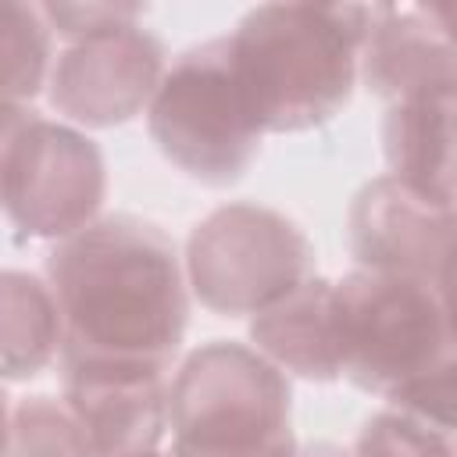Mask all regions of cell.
<instances>
[{"label":"cell","instance_id":"7c38bea8","mask_svg":"<svg viewBox=\"0 0 457 457\" xmlns=\"http://www.w3.org/2000/svg\"><path fill=\"white\" fill-rule=\"evenodd\" d=\"M382 154L396 182L453 207V86L421 89L389 104Z\"/></svg>","mask_w":457,"mask_h":457},{"label":"cell","instance_id":"ac0fdd59","mask_svg":"<svg viewBox=\"0 0 457 457\" xmlns=\"http://www.w3.org/2000/svg\"><path fill=\"white\" fill-rule=\"evenodd\" d=\"M39 11L46 18L50 32L68 43L132 29L146 14V7H139V4H39Z\"/></svg>","mask_w":457,"mask_h":457},{"label":"cell","instance_id":"e0dca14e","mask_svg":"<svg viewBox=\"0 0 457 457\" xmlns=\"http://www.w3.org/2000/svg\"><path fill=\"white\" fill-rule=\"evenodd\" d=\"M353 457H453V436L450 428L386 407L371 414L357 432Z\"/></svg>","mask_w":457,"mask_h":457},{"label":"cell","instance_id":"7402d4cb","mask_svg":"<svg viewBox=\"0 0 457 457\" xmlns=\"http://www.w3.org/2000/svg\"><path fill=\"white\" fill-rule=\"evenodd\" d=\"M143 457H171V453H157V450H154V453H143Z\"/></svg>","mask_w":457,"mask_h":457},{"label":"cell","instance_id":"8992f818","mask_svg":"<svg viewBox=\"0 0 457 457\" xmlns=\"http://www.w3.org/2000/svg\"><path fill=\"white\" fill-rule=\"evenodd\" d=\"M193 296L221 314H257L293 286L314 275L307 232L275 207L225 204L189 232L182 257Z\"/></svg>","mask_w":457,"mask_h":457},{"label":"cell","instance_id":"7a4b0ae2","mask_svg":"<svg viewBox=\"0 0 457 457\" xmlns=\"http://www.w3.org/2000/svg\"><path fill=\"white\" fill-rule=\"evenodd\" d=\"M339 375L428 425L453 428V325L446 286L350 271L332 282Z\"/></svg>","mask_w":457,"mask_h":457},{"label":"cell","instance_id":"d6986e66","mask_svg":"<svg viewBox=\"0 0 457 457\" xmlns=\"http://www.w3.org/2000/svg\"><path fill=\"white\" fill-rule=\"evenodd\" d=\"M36 121V111L25 104H0V193H4V179H7V164L14 157L18 139L25 136V129Z\"/></svg>","mask_w":457,"mask_h":457},{"label":"cell","instance_id":"8fae6325","mask_svg":"<svg viewBox=\"0 0 457 457\" xmlns=\"http://www.w3.org/2000/svg\"><path fill=\"white\" fill-rule=\"evenodd\" d=\"M446 4H375L357 79L382 100L453 86V36Z\"/></svg>","mask_w":457,"mask_h":457},{"label":"cell","instance_id":"6da1fadb","mask_svg":"<svg viewBox=\"0 0 457 457\" xmlns=\"http://www.w3.org/2000/svg\"><path fill=\"white\" fill-rule=\"evenodd\" d=\"M64 346L61 357L171 368L189 321L175 239L136 214H107L61 239L46 257Z\"/></svg>","mask_w":457,"mask_h":457},{"label":"cell","instance_id":"9a60e30c","mask_svg":"<svg viewBox=\"0 0 457 457\" xmlns=\"http://www.w3.org/2000/svg\"><path fill=\"white\" fill-rule=\"evenodd\" d=\"M54 32L39 4L0 0V104L32 100L50 79Z\"/></svg>","mask_w":457,"mask_h":457},{"label":"cell","instance_id":"277c9868","mask_svg":"<svg viewBox=\"0 0 457 457\" xmlns=\"http://www.w3.org/2000/svg\"><path fill=\"white\" fill-rule=\"evenodd\" d=\"M171 457H296L293 389L236 339L196 346L168 382Z\"/></svg>","mask_w":457,"mask_h":457},{"label":"cell","instance_id":"3957f363","mask_svg":"<svg viewBox=\"0 0 457 457\" xmlns=\"http://www.w3.org/2000/svg\"><path fill=\"white\" fill-rule=\"evenodd\" d=\"M368 4H261L225 36L261 132H311L353 96Z\"/></svg>","mask_w":457,"mask_h":457},{"label":"cell","instance_id":"44dd1931","mask_svg":"<svg viewBox=\"0 0 457 457\" xmlns=\"http://www.w3.org/2000/svg\"><path fill=\"white\" fill-rule=\"evenodd\" d=\"M7 418H11V411H7V396H4V389H0V450H4V439H7Z\"/></svg>","mask_w":457,"mask_h":457},{"label":"cell","instance_id":"5b68a950","mask_svg":"<svg viewBox=\"0 0 457 457\" xmlns=\"http://www.w3.org/2000/svg\"><path fill=\"white\" fill-rule=\"evenodd\" d=\"M146 129L157 150L200 186L225 189L253 168L264 132L236 79L225 36L186 46L164 68Z\"/></svg>","mask_w":457,"mask_h":457},{"label":"cell","instance_id":"9c48e42d","mask_svg":"<svg viewBox=\"0 0 457 457\" xmlns=\"http://www.w3.org/2000/svg\"><path fill=\"white\" fill-rule=\"evenodd\" d=\"M453 207L436 204L393 175H378L350 204L346 243L361 271L450 286Z\"/></svg>","mask_w":457,"mask_h":457},{"label":"cell","instance_id":"52a82bcc","mask_svg":"<svg viewBox=\"0 0 457 457\" xmlns=\"http://www.w3.org/2000/svg\"><path fill=\"white\" fill-rule=\"evenodd\" d=\"M107 196V164L100 146L64 121L36 118L7 164L0 207L29 239H68Z\"/></svg>","mask_w":457,"mask_h":457},{"label":"cell","instance_id":"2e32d148","mask_svg":"<svg viewBox=\"0 0 457 457\" xmlns=\"http://www.w3.org/2000/svg\"><path fill=\"white\" fill-rule=\"evenodd\" d=\"M0 457H96V450L64 400L36 393L11 407Z\"/></svg>","mask_w":457,"mask_h":457},{"label":"cell","instance_id":"ba28073f","mask_svg":"<svg viewBox=\"0 0 457 457\" xmlns=\"http://www.w3.org/2000/svg\"><path fill=\"white\" fill-rule=\"evenodd\" d=\"M164 68V43L143 25L68 43L50 68V107L86 129L125 125L150 107Z\"/></svg>","mask_w":457,"mask_h":457},{"label":"cell","instance_id":"4fadbf2b","mask_svg":"<svg viewBox=\"0 0 457 457\" xmlns=\"http://www.w3.org/2000/svg\"><path fill=\"white\" fill-rule=\"evenodd\" d=\"M253 350L282 375L307 382H336V332H332V282L321 275L303 278L250 321Z\"/></svg>","mask_w":457,"mask_h":457},{"label":"cell","instance_id":"5bb4252c","mask_svg":"<svg viewBox=\"0 0 457 457\" xmlns=\"http://www.w3.org/2000/svg\"><path fill=\"white\" fill-rule=\"evenodd\" d=\"M64 346V321L50 282L32 271L0 268V378L43 375Z\"/></svg>","mask_w":457,"mask_h":457},{"label":"cell","instance_id":"ffe728a7","mask_svg":"<svg viewBox=\"0 0 457 457\" xmlns=\"http://www.w3.org/2000/svg\"><path fill=\"white\" fill-rule=\"evenodd\" d=\"M296 457H353V453H346V450H339L332 443H318L311 450H296Z\"/></svg>","mask_w":457,"mask_h":457},{"label":"cell","instance_id":"30bf717a","mask_svg":"<svg viewBox=\"0 0 457 457\" xmlns=\"http://www.w3.org/2000/svg\"><path fill=\"white\" fill-rule=\"evenodd\" d=\"M61 368L64 403L86 428L96 457H143L161 446L171 368L96 357H61Z\"/></svg>","mask_w":457,"mask_h":457}]
</instances>
